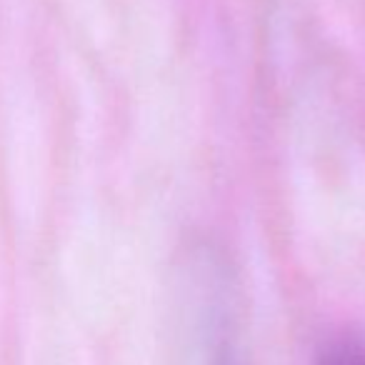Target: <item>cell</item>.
Wrapping results in <instances>:
<instances>
[{"label":"cell","instance_id":"obj_1","mask_svg":"<svg viewBox=\"0 0 365 365\" xmlns=\"http://www.w3.org/2000/svg\"><path fill=\"white\" fill-rule=\"evenodd\" d=\"M313 365H365V343L340 340L323 350Z\"/></svg>","mask_w":365,"mask_h":365}]
</instances>
